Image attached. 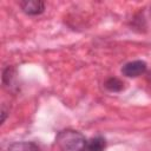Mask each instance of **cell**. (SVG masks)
<instances>
[{
  "mask_svg": "<svg viewBox=\"0 0 151 151\" xmlns=\"http://www.w3.org/2000/svg\"><path fill=\"white\" fill-rule=\"evenodd\" d=\"M20 7L22 12L28 15H38L44 12L45 2L40 0H25L20 2Z\"/></svg>",
  "mask_w": 151,
  "mask_h": 151,
  "instance_id": "obj_3",
  "label": "cell"
},
{
  "mask_svg": "<svg viewBox=\"0 0 151 151\" xmlns=\"http://www.w3.org/2000/svg\"><path fill=\"white\" fill-rule=\"evenodd\" d=\"M55 143L61 151H85L87 139L76 130H63L55 137Z\"/></svg>",
  "mask_w": 151,
  "mask_h": 151,
  "instance_id": "obj_1",
  "label": "cell"
},
{
  "mask_svg": "<svg viewBox=\"0 0 151 151\" xmlns=\"http://www.w3.org/2000/svg\"><path fill=\"white\" fill-rule=\"evenodd\" d=\"M106 147V140L101 136L93 137L87 140L85 151H104Z\"/></svg>",
  "mask_w": 151,
  "mask_h": 151,
  "instance_id": "obj_4",
  "label": "cell"
},
{
  "mask_svg": "<svg viewBox=\"0 0 151 151\" xmlns=\"http://www.w3.org/2000/svg\"><path fill=\"white\" fill-rule=\"evenodd\" d=\"M105 87L111 92H119L124 88V83L116 77H111L105 81Z\"/></svg>",
  "mask_w": 151,
  "mask_h": 151,
  "instance_id": "obj_6",
  "label": "cell"
},
{
  "mask_svg": "<svg viewBox=\"0 0 151 151\" xmlns=\"http://www.w3.org/2000/svg\"><path fill=\"white\" fill-rule=\"evenodd\" d=\"M146 71V63L143 60H133L126 63L122 67V73L129 78H136L144 74Z\"/></svg>",
  "mask_w": 151,
  "mask_h": 151,
  "instance_id": "obj_2",
  "label": "cell"
},
{
  "mask_svg": "<svg viewBox=\"0 0 151 151\" xmlns=\"http://www.w3.org/2000/svg\"><path fill=\"white\" fill-rule=\"evenodd\" d=\"M8 151H40V147L32 142H18L13 143L8 147Z\"/></svg>",
  "mask_w": 151,
  "mask_h": 151,
  "instance_id": "obj_5",
  "label": "cell"
}]
</instances>
